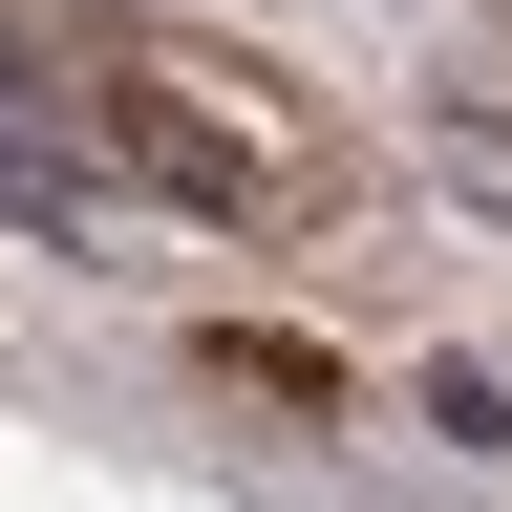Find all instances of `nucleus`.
I'll list each match as a JSON object with an SVG mask.
<instances>
[{"label":"nucleus","mask_w":512,"mask_h":512,"mask_svg":"<svg viewBox=\"0 0 512 512\" xmlns=\"http://www.w3.org/2000/svg\"><path fill=\"white\" fill-rule=\"evenodd\" d=\"M128 150H150L171 192H214V214H256V171H278V107H235L214 64H128Z\"/></svg>","instance_id":"obj_1"}]
</instances>
